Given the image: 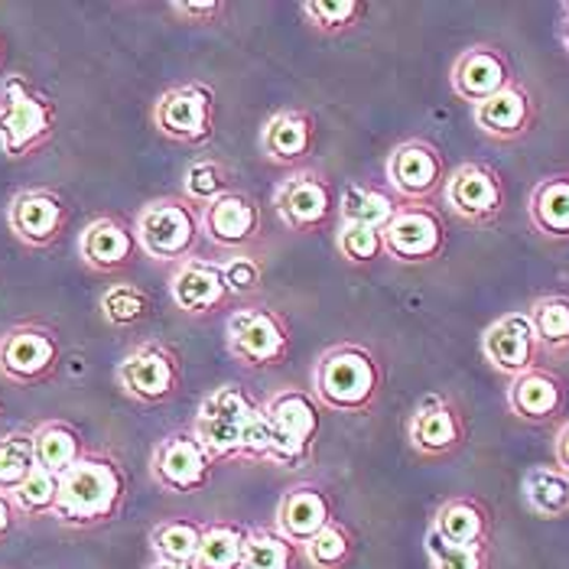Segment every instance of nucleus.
I'll list each match as a JSON object with an SVG mask.
<instances>
[{
	"mask_svg": "<svg viewBox=\"0 0 569 569\" xmlns=\"http://www.w3.org/2000/svg\"><path fill=\"white\" fill-rule=\"evenodd\" d=\"M98 309L104 316L108 326L114 329H133L140 326L143 319H150L153 312V300L147 290H140L137 283H111L101 300H98Z\"/></svg>",
	"mask_w": 569,
	"mask_h": 569,
	"instance_id": "c9c22d12",
	"label": "nucleus"
},
{
	"mask_svg": "<svg viewBox=\"0 0 569 569\" xmlns=\"http://www.w3.org/2000/svg\"><path fill=\"white\" fill-rule=\"evenodd\" d=\"M261 206L254 196L231 189L221 199L202 209V238L216 244L224 254L251 251V244L261 238Z\"/></svg>",
	"mask_w": 569,
	"mask_h": 569,
	"instance_id": "2eb2a0df",
	"label": "nucleus"
},
{
	"mask_svg": "<svg viewBox=\"0 0 569 569\" xmlns=\"http://www.w3.org/2000/svg\"><path fill=\"white\" fill-rule=\"evenodd\" d=\"M273 209L290 231L316 234L339 212L332 179L312 167H300L273 189Z\"/></svg>",
	"mask_w": 569,
	"mask_h": 569,
	"instance_id": "1a4fd4ad",
	"label": "nucleus"
},
{
	"mask_svg": "<svg viewBox=\"0 0 569 569\" xmlns=\"http://www.w3.org/2000/svg\"><path fill=\"white\" fill-rule=\"evenodd\" d=\"M153 128L176 143H209L216 131V91L202 82L163 91L153 104Z\"/></svg>",
	"mask_w": 569,
	"mask_h": 569,
	"instance_id": "9d476101",
	"label": "nucleus"
},
{
	"mask_svg": "<svg viewBox=\"0 0 569 569\" xmlns=\"http://www.w3.org/2000/svg\"><path fill=\"white\" fill-rule=\"evenodd\" d=\"M427 553L433 569H485V550L482 547H459L442 540L437 530H427Z\"/></svg>",
	"mask_w": 569,
	"mask_h": 569,
	"instance_id": "c03bdc74",
	"label": "nucleus"
},
{
	"mask_svg": "<svg viewBox=\"0 0 569 569\" xmlns=\"http://www.w3.org/2000/svg\"><path fill=\"white\" fill-rule=\"evenodd\" d=\"M527 219L537 234L550 241H569V173L547 176L530 189Z\"/></svg>",
	"mask_w": 569,
	"mask_h": 569,
	"instance_id": "bb28decb",
	"label": "nucleus"
},
{
	"mask_svg": "<svg viewBox=\"0 0 569 569\" xmlns=\"http://www.w3.org/2000/svg\"><path fill=\"white\" fill-rule=\"evenodd\" d=\"M400 199L388 189L349 182L339 196V224H365L385 234V228L395 221Z\"/></svg>",
	"mask_w": 569,
	"mask_h": 569,
	"instance_id": "cd10ccee",
	"label": "nucleus"
},
{
	"mask_svg": "<svg viewBox=\"0 0 569 569\" xmlns=\"http://www.w3.org/2000/svg\"><path fill=\"white\" fill-rule=\"evenodd\" d=\"M319 400L303 388H280L263 400V413L273 427V433L287 442V449L307 466L312 446L322 433V413Z\"/></svg>",
	"mask_w": 569,
	"mask_h": 569,
	"instance_id": "f3484780",
	"label": "nucleus"
},
{
	"mask_svg": "<svg viewBox=\"0 0 569 569\" xmlns=\"http://www.w3.org/2000/svg\"><path fill=\"white\" fill-rule=\"evenodd\" d=\"M407 439L420 456H446L466 439L462 413L446 397H423L407 423Z\"/></svg>",
	"mask_w": 569,
	"mask_h": 569,
	"instance_id": "4be33fe9",
	"label": "nucleus"
},
{
	"mask_svg": "<svg viewBox=\"0 0 569 569\" xmlns=\"http://www.w3.org/2000/svg\"><path fill=\"white\" fill-rule=\"evenodd\" d=\"M59 336L43 322H20L0 336V378L17 388L43 385L59 368Z\"/></svg>",
	"mask_w": 569,
	"mask_h": 569,
	"instance_id": "0eeeda50",
	"label": "nucleus"
},
{
	"mask_svg": "<svg viewBox=\"0 0 569 569\" xmlns=\"http://www.w3.org/2000/svg\"><path fill=\"white\" fill-rule=\"evenodd\" d=\"M385 371L378 355L358 342H339L312 368V397L332 413H365L381 395Z\"/></svg>",
	"mask_w": 569,
	"mask_h": 569,
	"instance_id": "f03ea898",
	"label": "nucleus"
},
{
	"mask_svg": "<svg viewBox=\"0 0 569 569\" xmlns=\"http://www.w3.org/2000/svg\"><path fill=\"white\" fill-rule=\"evenodd\" d=\"M224 346L244 368L267 371L280 368L290 355V326L277 309L263 303H244L224 319Z\"/></svg>",
	"mask_w": 569,
	"mask_h": 569,
	"instance_id": "39448f33",
	"label": "nucleus"
},
{
	"mask_svg": "<svg viewBox=\"0 0 569 569\" xmlns=\"http://www.w3.org/2000/svg\"><path fill=\"white\" fill-rule=\"evenodd\" d=\"M527 316H530L540 351H553V355L569 351V297L563 293L540 297L527 309Z\"/></svg>",
	"mask_w": 569,
	"mask_h": 569,
	"instance_id": "473e14b6",
	"label": "nucleus"
},
{
	"mask_svg": "<svg viewBox=\"0 0 569 569\" xmlns=\"http://www.w3.org/2000/svg\"><path fill=\"white\" fill-rule=\"evenodd\" d=\"M30 433H33L37 466L52 472V476H62L66 469H72L86 452L82 433L66 420H46L40 427H33Z\"/></svg>",
	"mask_w": 569,
	"mask_h": 569,
	"instance_id": "c85d7f7f",
	"label": "nucleus"
},
{
	"mask_svg": "<svg viewBox=\"0 0 569 569\" xmlns=\"http://www.w3.org/2000/svg\"><path fill=\"white\" fill-rule=\"evenodd\" d=\"M56 133V104L27 76H7L0 82V153L23 160Z\"/></svg>",
	"mask_w": 569,
	"mask_h": 569,
	"instance_id": "7ed1b4c3",
	"label": "nucleus"
},
{
	"mask_svg": "<svg viewBox=\"0 0 569 569\" xmlns=\"http://www.w3.org/2000/svg\"><path fill=\"white\" fill-rule=\"evenodd\" d=\"M385 179L400 202L427 206L433 196L442 192L449 173H446V160H442L439 147H433L430 140L413 137L391 150V157L385 163Z\"/></svg>",
	"mask_w": 569,
	"mask_h": 569,
	"instance_id": "9b49d317",
	"label": "nucleus"
},
{
	"mask_svg": "<svg viewBox=\"0 0 569 569\" xmlns=\"http://www.w3.org/2000/svg\"><path fill=\"white\" fill-rule=\"evenodd\" d=\"M140 254L137 234L121 219L114 216H101V219L88 221L86 231L79 234V258L86 267L98 273H118L128 270Z\"/></svg>",
	"mask_w": 569,
	"mask_h": 569,
	"instance_id": "412c9836",
	"label": "nucleus"
},
{
	"mask_svg": "<svg viewBox=\"0 0 569 569\" xmlns=\"http://www.w3.org/2000/svg\"><path fill=\"white\" fill-rule=\"evenodd\" d=\"M533 118H537V104L530 98L521 82H511L505 91H498L495 98H488L482 104L472 108V121L476 128L491 137V140H518L533 128Z\"/></svg>",
	"mask_w": 569,
	"mask_h": 569,
	"instance_id": "b1692460",
	"label": "nucleus"
},
{
	"mask_svg": "<svg viewBox=\"0 0 569 569\" xmlns=\"http://www.w3.org/2000/svg\"><path fill=\"white\" fill-rule=\"evenodd\" d=\"M336 248L349 263H375L385 254V238L381 231L365 224H339Z\"/></svg>",
	"mask_w": 569,
	"mask_h": 569,
	"instance_id": "37998d69",
	"label": "nucleus"
},
{
	"mask_svg": "<svg viewBox=\"0 0 569 569\" xmlns=\"http://www.w3.org/2000/svg\"><path fill=\"white\" fill-rule=\"evenodd\" d=\"M199 540H202V525L173 518V521H160L150 530V550L157 560H170V563H196L199 553Z\"/></svg>",
	"mask_w": 569,
	"mask_h": 569,
	"instance_id": "f704fd0d",
	"label": "nucleus"
},
{
	"mask_svg": "<svg viewBox=\"0 0 569 569\" xmlns=\"http://www.w3.org/2000/svg\"><path fill=\"white\" fill-rule=\"evenodd\" d=\"M381 238H385V254L391 261L427 263L442 254L446 224L437 209L420 206V202H403Z\"/></svg>",
	"mask_w": 569,
	"mask_h": 569,
	"instance_id": "4468645a",
	"label": "nucleus"
},
{
	"mask_svg": "<svg viewBox=\"0 0 569 569\" xmlns=\"http://www.w3.org/2000/svg\"><path fill=\"white\" fill-rule=\"evenodd\" d=\"M231 189H234L231 170L221 160H212V157H202V160L189 163V170L182 176V196L199 209H206L209 202H216Z\"/></svg>",
	"mask_w": 569,
	"mask_h": 569,
	"instance_id": "4c0bfd02",
	"label": "nucleus"
},
{
	"mask_svg": "<svg viewBox=\"0 0 569 569\" xmlns=\"http://www.w3.org/2000/svg\"><path fill=\"white\" fill-rule=\"evenodd\" d=\"M69 224V202L56 189H20L7 206V228L27 248H52Z\"/></svg>",
	"mask_w": 569,
	"mask_h": 569,
	"instance_id": "ddd939ff",
	"label": "nucleus"
},
{
	"mask_svg": "<svg viewBox=\"0 0 569 569\" xmlns=\"http://www.w3.org/2000/svg\"><path fill=\"white\" fill-rule=\"evenodd\" d=\"M446 206L469 224H491L505 209V182L485 163H462L442 186Z\"/></svg>",
	"mask_w": 569,
	"mask_h": 569,
	"instance_id": "dca6fc26",
	"label": "nucleus"
},
{
	"mask_svg": "<svg viewBox=\"0 0 569 569\" xmlns=\"http://www.w3.org/2000/svg\"><path fill=\"white\" fill-rule=\"evenodd\" d=\"M56 498H59V476L46 472V469H33V476L20 485L10 501H13V511L20 518H43L56 511Z\"/></svg>",
	"mask_w": 569,
	"mask_h": 569,
	"instance_id": "58836bf2",
	"label": "nucleus"
},
{
	"mask_svg": "<svg viewBox=\"0 0 569 569\" xmlns=\"http://www.w3.org/2000/svg\"><path fill=\"white\" fill-rule=\"evenodd\" d=\"M128 498V472L118 456L86 449L82 459L59 476V498L52 518L59 525L88 530L114 521Z\"/></svg>",
	"mask_w": 569,
	"mask_h": 569,
	"instance_id": "f257e3e1",
	"label": "nucleus"
},
{
	"mask_svg": "<svg viewBox=\"0 0 569 569\" xmlns=\"http://www.w3.org/2000/svg\"><path fill=\"white\" fill-rule=\"evenodd\" d=\"M170 10L186 23H212L219 13H224V3L221 0H173Z\"/></svg>",
	"mask_w": 569,
	"mask_h": 569,
	"instance_id": "a18cd8bd",
	"label": "nucleus"
},
{
	"mask_svg": "<svg viewBox=\"0 0 569 569\" xmlns=\"http://www.w3.org/2000/svg\"><path fill=\"white\" fill-rule=\"evenodd\" d=\"M221 273L228 283L231 300H244L254 297L263 283V267L251 251H238V254H224L221 258Z\"/></svg>",
	"mask_w": 569,
	"mask_h": 569,
	"instance_id": "79ce46f5",
	"label": "nucleus"
},
{
	"mask_svg": "<svg viewBox=\"0 0 569 569\" xmlns=\"http://www.w3.org/2000/svg\"><path fill=\"white\" fill-rule=\"evenodd\" d=\"M511 82H515L511 62H508V56L498 46H469L452 62V72H449L452 91L462 101H469L472 108L488 101V98H495L498 91H505Z\"/></svg>",
	"mask_w": 569,
	"mask_h": 569,
	"instance_id": "aec40b11",
	"label": "nucleus"
},
{
	"mask_svg": "<svg viewBox=\"0 0 569 569\" xmlns=\"http://www.w3.org/2000/svg\"><path fill=\"white\" fill-rule=\"evenodd\" d=\"M482 355L485 361L505 375V378H518L530 368H537V336H533V326H530V316L527 312H505L498 316L482 336Z\"/></svg>",
	"mask_w": 569,
	"mask_h": 569,
	"instance_id": "6ab92c4d",
	"label": "nucleus"
},
{
	"mask_svg": "<svg viewBox=\"0 0 569 569\" xmlns=\"http://www.w3.org/2000/svg\"><path fill=\"white\" fill-rule=\"evenodd\" d=\"M140 251L157 263L189 261L202 238V209L186 196H160L150 199L133 224Z\"/></svg>",
	"mask_w": 569,
	"mask_h": 569,
	"instance_id": "20e7f679",
	"label": "nucleus"
},
{
	"mask_svg": "<svg viewBox=\"0 0 569 569\" xmlns=\"http://www.w3.org/2000/svg\"><path fill=\"white\" fill-rule=\"evenodd\" d=\"M20 515L13 511V501H10V495H3L0 491V540L13 530V521H17Z\"/></svg>",
	"mask_w": 569,
	"mask_h": 569,
	"instance_id": "49530a36",
	"label": "nucleus"
},
{
	"mask_svg": "<svg viewBox=\"0 0 569 569\" xmlns=\"http://www.w3.org/2000/svg\"><path fill=\"white\" fill-rule=\"evenodd\" d=\"M170 300L182 316H192V319H209L221 312L231 303L221 261L192 254L189 261L176 263L170 273Z\"/></svg>",
	"mask_w": 569,
	"mask_h": 569,
	"instance_id": "a211bd4d",
	"label": "nucleus"
},
{
	"mask_svg": "<svg viewBox=\"0 0 569 569\" xmlns=\"http://www.w3.org/2000/svg\"><path fill=\"white\" fill-rule=\"evenodd\" d=\"M114 381L121 388V395H128L137 403H163L179 391L182 385V361H179V351L170 349L167 342H140L137 349H131L118 371H114Z\"/></svg>",
	"mask_w": 569,
	"mask_h": 569,
	"instance_id": "6e6552de",
	"label": "nucleus"
},
{
	"mask_svg": "<svg viewBox=\"0 0 569 569\" xmlns=\"http://www.w3.org/2000/svg\"><path fill=\"white\" fill-rule=\"evenodd\" d=\"M312 143H316V121L309 111H300V108L277 111L273 118H267L261 131L263 157L290 170H300L307 163Z\"/></svg>",
	"mask_w": 569,
	"mask_h": 569,
	"instance_id": "5701e85b",
	"label": "nucleus"
},
{
	"mask_svg": "<svg viewBox=\"0 0 569 569\" xmlns=\"http://www.w3.org/2000/svg\"><path fill=\"white\" fill-rule=\"evenodd\" d=\"M560 40H563V46H567L569 52V17L563 13V27H560Z\"/></svg>",
	"mask_w": 569,
	"mask_h": 569,
	"instance_id": "8fccbe9b",
	"label": "nucleus"
},
{
	"mask_svg": "<svg viewBox=\"0 0 569 569\" xmlns=\"http://www.w3.org/2000/svg\"><path fill=\"white\" fill-rule=\"evenodd\" d=\"M361 13H365L361 0H307L303 3V17L322 33L351 30L361 20Z\"/></svg>",
	"mask_w": 569,
	"mask_h": 569,
	"instance_id": "a19ab883",
	"label": "nucleus"
},
{
	"mask_svg": "<svg viewBox=\"0 0 569 569\" xmlns=\"http://www.w3.org/2000/svg\"><path fill=\"white\" fill-rule=\"evenodd\" d=\"M351 537L342 525H326L312 540L303 543V560L316 569H339L349 563Z\"/></svg>",
	"mask_w": 569,
	"mask_h": 569,
	"instance_id": "ea45409f",
	"label": "nucleus"
},
{
	"mask_svg": "<svg viewBox=\"0 0 569 569\" xmlns=\"http://www.w3.org/2000/svg\"><path fill=\"white\" fill-rule=\"evenodd\" d=\"M150 569H196V563H170V560H153Z\"/></svg>",
	"mask_w": 569,
	"mask_h": 569,
	"instance_id": "09e8293b",
	"label": "nucleus"
},
{
	"mask_svg": "<svg viewBox=\"0 0 569 569\" xmlns=\"http://www.w3.org/2000/svg\"><path fill=\"white\" fill-rule=\"evenodd\" d=\"M244 537L248 527L241 525H202L196 569H241Z\"/></svg>",
	"mask_w": 569,
	"mask_h": 569,
	"instance_id": "2f4dec72",
	"label": "nucleus"
},
{
	"mask_svg": "<svg viewBox=\"0 0 569 569\" xmlns=\"http://www.w3.org/2000/svg\"><path fill=\"white\" fill-rule=\"evenodd\" d=\"M433 530L442 540L459 547H482L488 543V511L476 498H452L433 518Z\"/></svg>",
	"mask_w": 569,
	"mask_h": 569,
	"instance_id": "c756f323",
	"label": "nucleus"
},
{
	"mask_svg": "<svg viewBox=\"0 0 569 569\" xmlns=\"http://www.w3.org/2000/svg\"><path fill=\"white\" fill-rule=\"evenodd\" d=\"M0 410H3V397H0Z\"/></svg>",
	"mask_w": 569,
	"mask_h": 569,
	"instance_id": "3c124183",
	"label": "nucleus"
},
{
	"mask_svg": "<svg viewBox=\"0 0 569 569\" xmlns=\"http://www.w3.org/2000/svg\"><path fill=\"white\" fill-rule=\"evenodd\" d=\"M258 410V400L241 385H221L199 400L192 417V433L209 449V456L219 459H241V439Z\"/></svg>",
	"mask_w": 569,
	"mask_h": 569,
	"instance_id": "423d86ee",
	"label": "nucleus"
},
{
	"mask_svg": "<svg viewBox=\"0 0 569 569\" xmlns=\"http://www.w3.org/2000/svg\"><path fill=\"white\" fill-rule=\"evenodd\" d=\"M508 407L525 423H550L567 407V388H563V381L553 371L530 368L525 375L511 378Z\"/></svg>",
	"mask_w": 569,
	"mask_h": 569,
	"instance_id": "393cba45",
	"label": "nucleus"
},
{
	"mask_svg": "<svg viewBox=\"0 0 569 569\" xmlns=\"http://www.w3.org/2000/svg\"><path fill=\"white\" fill-rule=\"evenodd\" d=\"M0 56H3V46H0Z\"/></svg>",
	"mask_w": 569,
	"mask_h": 569,
	"instance_id": "603ef678",
	"label": "nucleus"
},
{
	"mask_svg": "<svg viewBox=\"0 0 569 569\" xmlns=\"http://www.w3.org/2000/svg\"><path fill=\"white\" fill-rule=\"evenodd\" d=\"M553 452H557V466H560V469H563V472L569 476V423H563V427H560Z\"/></svg>",
	"mask_w": 569,
	"mask_h": 569,
	"instance_id": "de8ad7c7",
	"label": "nucleus"
},
{
	"mask_svg": "<svg viewBox=\"0 0 569 569\" xmlns=\"http://www.w3.org/2000/svg\"><path fill=\"white\" fill-rule=\"evenodd\" d=\"M37 469V452H33V433L30 430H13L0 437V491L13 495L27 482Z\"/></svg>",
	"mask_w": 569,
	"mask_h": 569,
	"instance_id": "e433bc0d",
	"label": "nucleus"
},
{
	"mask_svg": "<svg viewBox=\"0 0 569 569\" xmlns=\"http://www.w3.org/2000/svg\"><path fill=\"white\" fill-rule=\"evenodd\" d=\"M326 525H332V501L319 485H293L277 505V530L290 543H307Z\"/></svg>",
	"mask_w": 569,
	"mask_h": 569,
	"instance_id": "a878e982",
	"label": "nucleus"
},
{
	"mask_svg": "<svg viewBox=\"0 0 569 569\" xmlns=\"http://www.w3.org/2000/svg\"><path fill=\"white\" fill-rule=\"evenodd\" d=\"M297 543H290L277 527H251L244 537L241 569H293Z\"/></svg>",
	"mask_w": 569,
	"mask_h": 569,
	"instance_id": "72a5a7b5",
	"label": "nucleus"
},
{
	"mask_svg": "<svg viewBox=\"0 0 569 569\" xmlns=\"http://www.w3.org/2000/svg\"><path fill=\"white\" fill-rule=\"evenodd\" d=\"M212 466L216 459L209 456V449L196 439L192 430H176L170 437H163L150 456L153 482L176 495L202 491L212 479Z\"/></svg>",
	"mask_w": 569,
	"mask_h": 569,
	"instance_id": "f8f14e48",
	"label": "nucleus"
},
{
	"mask_svg": "<svg viewBox=\"0 0 569 569\" xmlns=\"http://www.w3.org/2000/svg\"><path fill=\"white\" fill-rule=\"evenodd\" d=\"M527 508L537 518H563L569 515V476L560 466H533L527 469L525 485Z\"/></svg>",
	"mask_w": 569,
	"mask_h": 569,
	"instance_id": "7c9ffc66",
	"label": "nucleus"
}]
</instances>
